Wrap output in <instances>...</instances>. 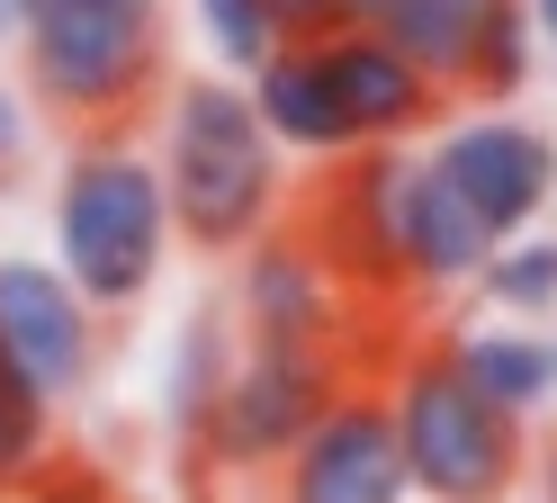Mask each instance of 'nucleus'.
I'll use <instances>...</instances> for the list:
<instances>
[{
  "mask_svg": "<svg viewBox=\"0 0 557 503\" xmlns=\"http://www.w3.org/2000/svg\"><path fill=\"white\" fill-rule=\"evenodd\" d=\"M0 359L37 387L46 405H73L99 378V315L54 261L0 252Z\"/></svg>",
  "mask_w": 557,
  "mask_h": 503,
  "instance_id": "obj_7",
  "label": "nucleus"
},
{
  "mask_svg": "<svg viewBox=\"0 0 557 503\" xmlns=\"http://www.w3.org/2000/svg\"><path fill=\"white\" fill-rule=\"evenodd\" d=\"M243 323L225 315V306H198L189 323H181V342H171V378H162V414H171V431L198 450V431H207V414L225 405V387H234V359H243Z\"/></svg>",
  "mask_w": 557,
  "mask_h": 503,
  "instance_id": "obj_16",
  "label": "nucleus"
},
{
  "mask_svg": "<svg viewBox=\"0 0 557 503\" xmlns=\"http://www.w3.org/2000/svg\"><path fill=\"white\" fill-rule=\"evenodd\" d=\"M324 72H333V90H342V118H351L360 135V154L369 144H405L413 126H432L441 118V90L413 72L377 27H351V36H324Z\"/></svg>",
  "mask_w": 557,
  "mask_h": 503,
  "instance_id": "obj_12",
  "label": "nucleus"
},
{
  "mask_svg": "<svg viewBox=\"0 0 557 503\" xmlns=\"http://www.w3.org/2000/svg\"><path fill=\"white\" fill-rule=\"evenodd\" d=\"M396 19V0H342V36L351 27H387Z\"/></svg>",
  "mask_w": 557,
  "mask_h": 503,
  "instance_id": "obj_23",
  "label": "nucleus"
},
{
  "mask_svg": "<svg viewBox=\"0 0 557 503\" xmlns=\"http://www.w3.org/2000/svg\"><path fill=\"white\" fill-rule=\"evenodd\" d=\"M54 467V405L0 359V494H27Z\"/></svg>",
  "mask_w": 557,
  "mask_h": 503,
  "instance_id": "obj_18",
  "label": "nucleus"
},
{
  "mask_svg": "<svg viewBox=\"0 0 557 503\" xmlns=\"http://www.w3.org/2000/svg\"><path fill=\"white\" fill-rule=\"evenodd\" d=\"M278 503H413L387 387H360L351 378L333 395V414L297 441L288 467H278Z\"/></svg>",
  "mask_w": 557,
  "mask_h": 503,
  "instance_id": "obj_8",
  "label": "nucleus"
},
{
  "mask_svg": "<svg viewBox=\"0 0 557 503\" xmlns=\"http://www.w3.org/2000/svg\"><path fill=\"white\" fill-rule=\"evenodd\" d=\"M243 90H252V118L270 126L278 154H306V162H351L360 135L351 118H342V90L324 72V46H278L261 72H243Z\"/></svg>",
  "mask_w": 557,
  "mask_h": 503,
  "instance_id": "obj_13",
  "label": "nucleus"
},
{
  "mask_svg": "<svg viewBox=\"0 0 557 503\" xmlns=\"http://www.w3.org/2000/svg\"><path fill=\"white\" fill-rule=\"evenodd\" d=\"M18 162H27V99L0 82V180H10Z\"/></svg>",
  "mask_w": 557,
  "mask_h": 503,
  "instance_id": "obj_22",
  "label": "nucleus"
},
{
  "mask_svg": "<svg viewBox=\"0 0 557 503\" xmlns=\"http://www.w3.org/2000/svg\"><path fill=\"white\" fill-rule=\"evenodd\" d=\"M278 19V46H324V36H342V0H270Z\"/></svg>",
  "mask_w": 557,
  "mask_h": 503,
  "instance_id": "obj_20",
  "label": "nucleus"
},
{
  "mask_svg": "<svg viewBox=\"0 0 557 503\" xmlns=\"http://www.w3.org/2000/svg\"><path fill=\"white\" fill-rule=\"evenodd\" d=\"M476 297L512 315V323H540L557 315V234H512L485 252V270H476Z\"/></svg>",
  "mask_w": 557,
  "mask_h": 503,
  "instance_id": "obj_17",
  "label": "nucleus"
},
{
  "mask_svg": "<svg viewBox=\"0 0 557 503\" xmlns=\"http://www.w3.org/2000/svg\"><path fill=\"white\" fill-rule=\"evenodd\" d=\"M495 10H512V0H396V19L377 36L449 99V90H468V63L485 46V27H495Z\"/></svg>",
  "mask_w": 557,
  "mask_h": 503,
  "instance_id": "obj_15",
  "label": "nucleus"
},
{
  "mask_svg": "<svg viewBox=\"0 0 557 503\" xmlns=\"http://www.w3.org/2000/svg\"><path fill=\"white\" fill-rule=\"evenodd\" d=\"M198 27H207V46H216L234 72H261V63L278 54L270 0H198Z\"/></svg>",
  "mask_w": 557,
  "mask_h": 503,
  "instance_id": "obj_19",
  "label": "nucleus"
},
{
  "mask_svg": "<svg viewBox=\"0 0 557 503\" xmlns=\"http://www.w3.org/2000/svg\"><path fill=\"white\" fill-rule=\"evenodd\" d=\"M432 171L449 180V198H459L495 243L531 234L540 207L557 198V144H548L540 126L504 118V108H476V118H459V126L432 144Z\"/></svg>",
  "mask_w": 557,
  "mask_h": 503,
  "instance_id": "obj_6",
  "label": "nucleus"
},
{
  "mask_svg": "<svg viewBox=\"0 0 557 503\" xmlns=\"http://www.w3.org/2000/svg\"><path fill=\"white\" fill-rule=\"evenodd\" d=\"M449 359H459L468 387L495 395L512 422H531L540 405H557V333H540V323L485 315V323H468V333H449Z\"/></svg>",
  "mask_w": 557,
  "mask_h": 503,
  "instance_id": "obj_14",
  "label": "nucleus"
},
{
  "mask_svg": "<svg viewBox=\"0 0 557 503\" xmlns=\"http://www.w3.org/2000/svg\"><path fill=\"white\" fill-rule=\"evenodd\" d=\"M387 414H396V450H405V477L423 503H512V486L531 477V431L495 395L468 387L449 342L396 359Z\"/></svg>",
  "mask_w": 557,
  "mask_h": 503,
  "instance_id": "obj_4",
  "label": "nucleus"
},
{
  "mask_svg": "<svg viewBox=\"0 0 557 503\" xmlns=\"http://www.w3.org/2000/svg\"><path fill=\"white\" fill-rule=\"evenodd\" d=\"M342 387H351V378H342V351L243 342L225 405L207 414V431H198V458L216 467V477H278V467L297 458V441L333 414Z\"/></svg>",
  "mask_w": 557,
  "mask_h": 503,
  "instance_id": "obj_5",
  "label": "nucleus"
},
{
  "mask_svg": "<svg viewBox=\"0 0 557 503\" xmlns=\"http://www.w3.org/2000/svg\"><path fill=\"white\" fill-rule=\"evenodd\" d=\"M387 243L405 287H476L485 252H495V234L449 198L432 154H387Z\"/></svg>",
  "mask_w": 557,
  "mask_h": 503,
  "instance_id": "obj_10",
  "label": "nucleus"
},
{
  "mask_svg": "<svg viewBox=\"0 0 557 503\" xmlns=\"http://www.w3.org/2000/svg\"><path fill=\"white\" fill-rule=\"evenodd\" d=\"M162 162L135 135H82L54 180V270L90 297V315H135L171 261Z\"/></svg>",
  "mask_w": 557,
  "mask_h": 503,
  "instance_id": "obj_2",
  "label": "nucleus"
},
{
  "mask_svg": "<svg viewBox=\"0 0 557 503\" xmlns=\"http://www.w3.org/2000/svg\"><path fill=\"white\" fill-rule=\"evenodd\" d=\"M531 36H540V54L557 63V0H531Z\"/></svg>",
  "mask_w": 557,
  "mask_h": 503,
  "instance_id": "obj_24",
  "label": "nucleus"
},
{
  "mask_svg": "<svg viewBox=\"0 0 557 503\" xmlns=\"http://www.w3.org/2000/svg\"><path fill=\"white\" fill-rule=\"evenodd\" d=\"M531 477H540V503H557V431L540 441V458H531Z\"/></svg>",
  "mask_w": 557,
  "mask_h": 503,
  "instance_id": "obj_25",
  "label": "nucleus"
},
{
  "mask_svg": "<svg viewBox=\"0 0 557 503\" xmlns=\"http://www.w3.org/2000/svg\"><path fill=\"white\" fill-rule=\"evenodd\" d=\"M342 279L324 270V252L270 225L252 252H243V287H234V323L243 342H270V351H342Z\"/></svg>",
  "mask_w": 557,
  "mask_h": 503,
  "instance_id": "obj_9",
  "label": "nucleus"
},
{
  "mask_svg": "<svg viewBox=\"0 0 557 503\" xmlns=\"http://www.w3.org/2000/svg\"><path fill=\"white\" fill-rule=\"evenodd\" d=\"M306 243L324 252V270L342 279V297H396L405 270H396V243H387V144L333 162L315 216L297 225Z\"/></svg>",
  "mask_w": 557,
  "mask_h": 503,
  "instance_id": "obj_11",
  "label": "nucleus"
},
{
  "mask_svg": "<svg viewBox=\"0 0 557 503\" xmlns=\"http://www.w3.org/2000/svg\"><path fill=\"white\" fill-rule=\"evenodd\" d=\"M27 82L73 135H126L162 72V0H18Z\"/></svg>",
  "mask_w": 557,
  "mask_h": 503,
  "instance_id": "obj_3",
  "label": "nucleus"
},
{
  "mask_svg": "<svg viewBox=\"0 0 557 503\" xmlns=\"http://www.w3.org/2000/svg\"><path fill=\"white\" fill-rule=\"evenodd\" d=\"M10 503H117V494L99 486L90 467H46V477L27 486V494H10Z\"/></svg>",
  "mask_w": 557,
  "mask_h": 503,
  "instance_id": "obj_21",
  "label": "nucleus"
},
{
  "mask_svg": "<svg viewBox=\"0 0 557 503\" xmlns=\"http://www.w3.org/2000/svg\"><path fill=\"white\" fill-rule=\"evenodd\" d=\"M0 27H18V0H0Z\"/></svg>",
  "mask_w": 557,
  "mask_h": 503,
  "instance_id": "obj_26",
  "label": "nucleus"
},
{
  "mask_svg": "<svg viewBox=\"0 0 557 503\" xmlns=\"http://www.w3.org/2000/svg\"><path fill=\"white\" fill-rule=\"evenodd\" d=\"M162 198H171V234L198 252H252L278 225V144L252 118V90L243 82H171L162 90Z\"/></svg>",
  "mask_w": 557,
  "mask_h": 503,
  "instance_id": "obj_1",
  "label": "nucleus"
}]
</instances>
